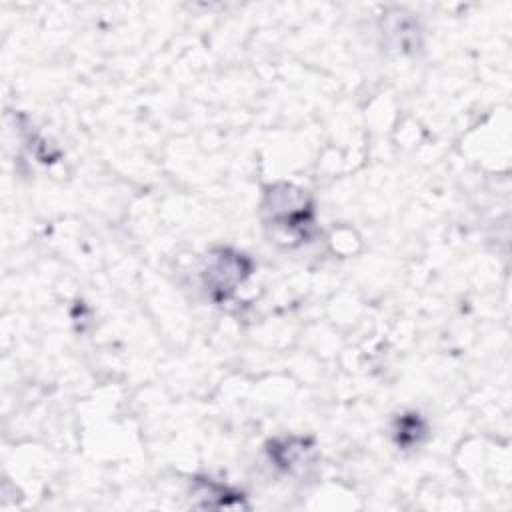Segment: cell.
Segmentation results:
<instances>
[{
  "label": "cell",
  "mask_w": 512,
  "mask_h": 512,
  "mask_svg": "<svg viewBox=\"0 0 512 512\" xmlns=\"http://www.w3.org/2000/svg\"><path fill=\"white\" fill-rule=\"evenodd\" d=\"M248 262L242 258V254H230L220 252V256L214 258V264L206 270L210 290L216 298H228L238 282H242L248 276Z\"/></svg>",
  "instance_id": "obj_1"
}]
</instances>
